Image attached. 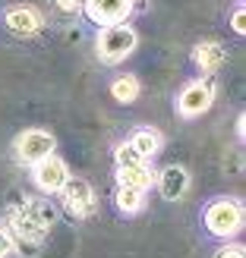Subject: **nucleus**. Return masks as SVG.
I'll return each mask as SVG.
<instances>
[{"label": "nucleus", "mask_w": 246, "mask_h": 258, "mask_svg": "<svg viewBox=\"0 0 246 258\" xmlns=\"http://www.w3.org/2000/svg\"><path fill=\"white\" fill-rule=\"evenodd\" d=\"M192 60H196L202 70H218L227 60V50L218 41H202V44H196V50H192Z\"/></svg>", "instance_id": "9d476101"}, {"label": "nucleus", "mask_w": 246, "mask_h": 258, "mask_svg": "<svg viewBox=\"0 0 246 258\" xmlns=\"http://www.w3.org/2000/svg\"><path fill=\"white\" fill-rule=\"evenodd\" d=\"M129 145H133V148L142 154V158L149 161V158H155V154H158V148H161V136L155 133V129H139Z\"/></svg>", "instance_id": "2eb2a0df"}, {"label": "nucleus", "mask_w": 246, "mask_h": 258, "mask_svg": "<svg viewBox=\"0 0 246 258\" xmlns=\"http://www.w3.org/2000/svg\"><path fill=\"white\" fill-rule=\"evenodd\" d=\"M60 196H63V205H67V211L76 214V217L92 214V208H95V192H92V186H88V179L67 176V183L60 186Z\"/></svg>", "instance_id": "20e7f679"}, {"label": "nucleus", "mask_w": 246, "mask_h": 258, "mask_svg": "<svg viewBox=\"0 0 246 258\" xmlns=\"http://www.w3.org/2000/svg\"><path fill=\"white\" fill-rule=\"evenodd\" d=\"M54 148H57V142L51 133H44V129H29V133H22L19 142H16V151L25 164H38L41 158L54 154Z\"/></svg>", "instance_id": "423d86ee"}, {"label": "nucleus", "mask_w": 246, "mask_h": 258, "mask_svg": "<svg viewBox=\"0 0 246 258\" xmlns=\"http://www.w3.org/2000/svg\"><path fill=\"white\" fill-rule=\"evenodd\" d=\"M129 10H133L129 0H85V13L98 25H120L129 16Z\"/></svg>", "instance_id": "0eeeda50"}, {"label": "nucleus", "mask_w": 246, "mask_h": 258, "mask_svg": "<svg viewBox=\"0 0 246 258\" xmlns=\"http://www.w3.org/2000/svg\"><path fill=\"white\" fill-rule=\"evenodd\" d=\"M13 252V236L7 233V230H0V258Z\"/></svg>", "instance_id": "6ab92c4d"}, {"label": "nucleus", "mask_w": 246, "mask_h": 258, "mask_svg": "<svg viewBox=\"0 0 246 258\" xmlns=\"http://www.w3.org/2000/svg\"><path fill=\"white\" fill-rule=\"evenodd\" d=\"M152 183H155V173H152V167H149V161L145 164H136V167H123L120 170V186H133V189H152Z\"/></svg>", "instance_id": "9b49d317"}, {"label": "nucleus", "mask_w": 246, "mask_h": 258, "mask_svg": "<svg viewBox=\"0 0 246 258\" xmlns=\"http://www.w3.org/2000/svg\"><path fill=\"white\" fill-rule=\"evenodd\" d=\"M111 95H114V101H120V104H133L139 98V79L136 76H117V79L111 82Z\"/></svg>", "instance_id": "f8f14e48"}, {"label": "nucleus", "mask_w": 246, "mask_h": 258, "mask_svg": "<svg viewBox=\"0 0 246 258\" xmlns=\"http://www.w3.org/2000/svg\"><path fill=\"white\" fill-rule=\"evenodd\" d=\"M136 44H139L136 29H129L126 22L105 25V32H101V38H98V57L105 63H120V60H126L136 50Z\"/></svg>", "instance_id": "f257e3e1"}, {"label": "nucleus", "mask_w": 246, "mask_h": 258, "mask_svg": "<svg viewBox=\"0 0 246 258\" xmlns=\"http://www.w3.org/2000/svg\"><path fill=\"white\" fill-rule=\"evenodd\" d=\"M230 25H234L237 35H243V32H246V10H237L234 16H230Z\"/></svg>", "instance_id": "f3484780"}, {"label": "nucleus", "mask_w": 246, "mask_h": 258, "mask_svg": "<svg viewBox=\"0 0 246 258\" xmlns=\"http://www.w3.org/2000/svg\"><path fill=\"white\" fill-rule=\"evenodd\" d=\"M215 101V82L212 79H199V82H189L183 92H180V101H177V110L183 117H199L212 107Z\"/></svg>", "instance_id": "7ed1b4c3"}, {"label": "nucleus", "mask_w": 246, "mask_h": 258, "mask_svg": "<svg viewBox=\"0 0 246 258\" xmlns=\"http://www.w3.org/2000/svg\"><path fill=\"white\" fill-rule=\"evenodd\" d=\"M215 258H246V255H243V246H224Z\"/></svg>", "instance_id": "a211bd4d"}, {"label": "nucleus", "mask_w": 246, "mask_h": 258, "mask_svg": "<svg viewBox=\"0 0 246 258\" xmlns=\"http://www.w3.org/2000/svg\"><path fill=\"white\" fill-rule=\"evenodd\" d=\"M155 183H158V189H161V199L177 202V199H183L186 189H189V173L183 170V167L171 164V167H164V170L155 176Z\"/></svg>", "instance_id": "6e6552de"}, {"label": "nucleus", "mask_w": 246, "mask_h": 258, "mask_svg": "<svg viewBox=\"0 0 246 258\" xmlns=\"http://www.w3.org/2000/svg\"><path fill=\"white\" fill-rule=\"evenodd\" d=\"M136 164H145V158H142L133 145H120L117 148V167L123 170V167H136Z\"/></svg>", "instance_id": "dca6fc26"}, {"label": "nucleus", "mask_w": 246, "mask_h": 258, "mask_svg": "<svg viewBox=\"0 0 246 258\" xmlns=\"http://www.w3.org/2000/svg\"><path fill=\"white\" fill-rule=\"evenodd\" d=\"M4 19H7V29L13 35H35L41 29V25H38V16L32 10H25V7H10Z\"/></svg>", "instance_id": "1a4fd4ad"}, {"label": "nucleus", "mask_w": 246, "mask_h": 258, "mask_svg": "<svg viewBox=\"0 0 246 258\" xmlns=\"http://www.w3.org/2000/svg\"><path fill=\"white\" fill-rule=\"evenodd\" d=\"M205 227H209V233H215V236H234V233H240V227H243L240 202H234V199L212 202L209 211H205Z\"/></svg>", "instance_id": "f03ea898"}, {"label": "nucleus", "mask_w": 246, "mask_h": 258, "mask_svg": "<svg viewBox=\"0 0 246 258\" xmlns=\"http://www.w3.org/2000/svg\"><path fill=\"white\" fill-rule=\"evenodd\" d=\"M114 202H117V208L123 214H136L142 205H145V192L142 189H133V186H117V196H114Z\"/></svg>", "instance_id": "4468645a"}, {"label": "nucleus", "mask_w": 246, "mask_h": 258, "mask_svg": "<svg viewBox=\"0 0 246 258\" xmlns=\"http://www.w3.org/2000/svg\"><path fill=\"white\" fill-rule=\"evenodd\" d=\"M67 176H70V170L57 154H47L38 164H32V179L41 192H60V186L67 183Z\"/></svg>", "instance_id": "39448f33"}, {"label": "nucleus", "mask_w": 246, "mask_h": 258, "mask_svg": "<svg viewBox=\"0 0 246 258\" xmlns=\"http://www.w3.org/2000/svg\"><path fill=\"white\" fill-rule=\"evenodd\" d=\"M13 227H16V233H19V236H32V239H38V236L44 233V224L35 217L32 208H25V211H16V214H13Z\"/></svg>", "instance_id": "ddd939ff"}]
</instances>
